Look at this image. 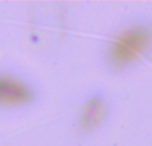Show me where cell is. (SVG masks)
Segmentation results:
<instances>
[{"label":"cell","mask_w":152,"mask_h":146,"mask_svg":"<svg viewBox=\"0 0 152 146\" xmlns=\"http://www.w3.org/2000/svg\"><path fill=\"white\" fill-rule=\"evenodd\" d=\"M152 47V27L145 21H129L111 31L99 48L102 68L119 74L134 68Z\"/></svg>","instance_id":"1"},{"label":"cell","mask_w":152,"mask_h":146,"mask_svg":"<svg viewBox=\"0 0 152 146\" xmlns=\"http://www.w3.org/2000/svg\"><path fill=\"white\" fill-rule=\"evenodd\" d=\"M40 85L18 68L0 69V113H21L40 102Z\"/></svg>","instance_id":"2"},{"label":"cell","mask_w":152,"mask_h":146,"mask_svg":"<svg viewBox=\"0 0 152 146\" xmlns=\"http://www.w3.org/2000/svg\"><path fill=\"white\" fill-rule=\"evenodd\" d=\"M111 98L107 90L99 86L88 89L77 102L72 133L80 142L99 134L111 117Z\"/></svg>","instance_id":"3"}]
</instances>
